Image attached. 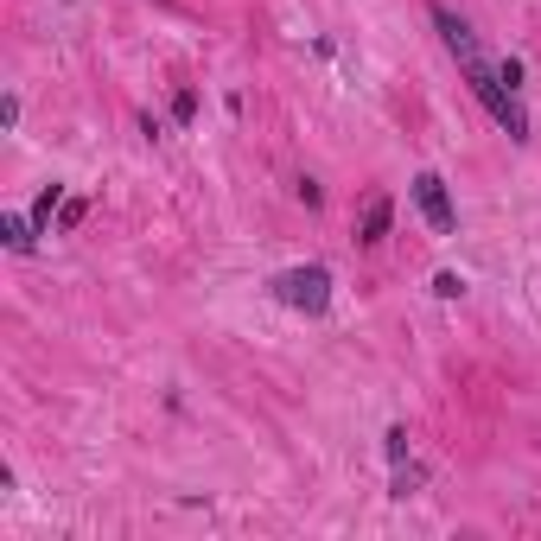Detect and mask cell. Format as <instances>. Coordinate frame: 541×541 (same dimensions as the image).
<instances>
[{"label":"cell","mask_w":541,"mask_h":541,"mask_svg":"<svg viewBox=\"0 0 541 541\" xmlns=\"http://www.w3.org/2000/svg\"><path fill=\"white\" fill-rule=\"evenodd\" d=\"M471 90H478V102H484V109H491L497 121H503V128H510L516 134V141H529V115H522V102H516V90H503V77L491 71V64H471Z\"/></svg>","instance_id":"6da1fadb"},{"label":"cell","mask_w":541,"mask_h":541,"mask_svg":"<svg viewBox=\"0 0 541 541\" xmlns=\"http://www.w3.org/2000/svg\"><path fill=\"white\" fill-rule=\"evenodd\" d=\"M274 293L293 306V312H325L331 306V274L312 261V268H287L281 281H274Z\"/></svg>","instance_id":"7a4b0ae2"},{"label":"cell","mask_w":541,"mask_h":541,"mask_svg":"<svg viewBox=\"0 0 541 541\" xmlns=\"http://www.w3.org/2000/svg\"><path fill=\"white\" fill-rule=\"evenodd\" d=\"M414 204L427 211V223H433L440 236L459 230V211H452V198H446V179H440V172H421V179H414Z\"/></svg>","instance_id":"3957f363"},{"label":"cell","mask_w":541,"mask_h":541,"mask_svg":"<svg viewBox=\"0 0 541 541\" xmlns=\"http://www.w3.org/2000/svg\"><path fill=\"white\" fill-rule=\"evenodd\" d=\"M433 26H440L446 51H452V58L465 64V71H471V64H484V51H478V39H471V26H465V20H459V13H452V7H433Z\"/></svg>","instance_id":"277c9868"},{"label":"cell","mask_w":541,"mask_h":541,"mask_svg":"<svg viewBox=\"0 0 541 541\" xmlns=\"http://www.w3.org/2000/svg\"><path fill=\"white\" fill-rule=\"evenodd\" d=\"M389 217H395V204L376 191V198L363 204V217H357V242H382V236H389Z\"/></svg>","instance_id":"5b68a950"},{"label":"cell","mask_w":541,"mask_h":541,"mask_svg":"<svg viewBox=\"0 0 541 541\" xmlns=\"http://www.w3.org/2000/svg\"><path fill=\"white\" fill-rule=\"evenodd\" d=\"M0 236H7V249H13V255H26V249H32V236H39V223H32V217H0Z\"/></svg>","instance_id":"8992f818"},{"label":"cell","mask_w":541,"mask_h":541,"mask_svg":"<svg viewBox=\"0 0 541 541\" xmlns=\"http://www.w3.org/2000/svg\"><path fill=\"white\" fill-rule=\"evenodd\" d=\"M51 211H64V204H58V185L39 191V204H32V223H39V230H51Z\"/></svg>","instance_id":"52a82bcc"},{"label":"cell","mask_w":541,"mask_h":541,"mask_svg":"<svg viewBox=\"0 0 541 541\" xmlns=\"http://www.w3.org/2000/svg\"><path fill=\"white\" fill-rule=\"evenodd\" d=\"M414 484H421V471H414L408 459H401V465H395V497H408V491H414Z\"/></svg>","instance_id":"ba28073f"},{"label":"cell","mask_w":541,"mask_h":541,"mask_svg":"<svg viewBox=\"0 0 541 541\" xmlns=\"http://www.w3.org/2000/svg\"><path fill=\"white\" fill-rule=\"evenodd\" d=\"M433 293H440V300H459L465 281H459V274H440V281H433Z\"/></svg>","instance_id":"9c48e42d"},{"label":"cell","mask_w":541,"mask_h":541,"mask_svg":"<svg viewBox=\"0 0 541 541\" xmlns=\"http://www.w3.org/2000/svg\"><path fill=\"white\" fill-rule=\"evenodd\" d=\"M389 459H395V465L408 459V427H389Z\"/></svg>","instance_id":"30bf717a"},{"label":"cell","mask_w":541,"mask_h":541,"mask_svg":"<svg viewBox=\"0 0 541 541\" xmlns=\"http://www.w3.org/2000/svg\"><path fill=\"white\" fill-rule=\"evenodd\" d=\"M58 223H64V230H77V223H83V198H64V211H58Z\"/></svg>","instance_id":"8fae6325"}]
</instances>
